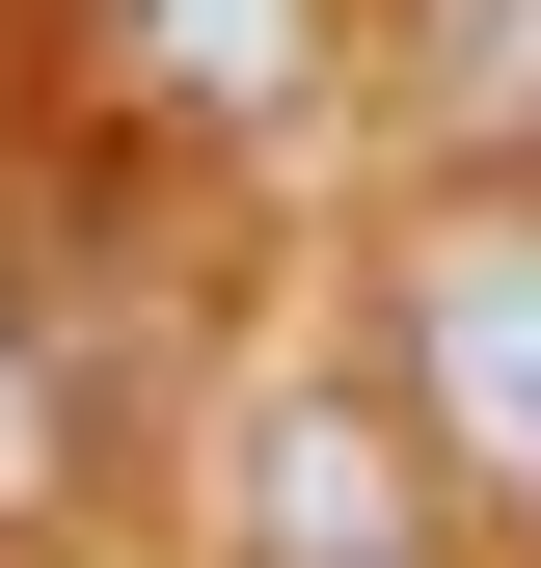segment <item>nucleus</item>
Returning a JSON list of instances; mask_svg holds the SVG:
<instances>
[{
	"label": "nucleus",
	"mask_w": 541,
	"mask_h": 568,
	"mask_svg": "<svg viewBox=\"0 0 541 568\" xmlns=\"http://www.w3.org/2000/svg\"><path fill=\"white\" fill-rule=\"evenodd\" d=\"M353 352H379V406H406V434L460 460V515L541 541V163H433V190H406Z\"/></svg>",
	"instance_id": "1"
},
{
	"label": "nucleus",
	"mask_w": 541,
	"mask_h": 568,
	"mask_svg": "<svg viewBox=\"0 0 541 568\" xmlns=\"http://www.w3.org/2000/svg\"><path fill=\"white\" fill-rule=\"evenodd\" d=\"M488 515H460V460L379 406V352L353 379H244V434H217V568H460Z\"/></svg>",
	"instance_id": "2"
},
{
	"label": "nucleus",
	"mask_w": 541,
	"mask_h": 568,
	"mask_svg": "<svg viewBox=\"0 0 541 568\" xmlns=\"http://www.w3.org/2000/svg\"><path fill=\"white\" fill-rule=\"evenodd\" d=\"M82 28V82H109V135H163V163H270L325 82H353V0H54Z\"/></svg>",
	"instance_id": "3"
},
{
	"label": "nucleus",
	"mask_w": 541,
	"mask_h": 568,
	"mask_svg": "<svg viewBox=\"0 0 541 568\" xmlns=\"http://www.w3.org/2000/svg\"><path fill=\"white\" fill-rule=\"evenodd\" d=\"M379 82L433 163H541V0H379Z\"/></svg>",
	"instance_id": "4"
},
{
	"label": "nucleus",
	"mask_w": 541,
	"mask_h": 568,
	"mask_svg": "<svg viewBox=\"0 0 541 568\" xmlns=\"http://www.w3.org/2000/svg\"><path fill=\"white\" fill-rule=\"evenodd\" d=\"M28 379H54V352H28V298H0V487H28Z\"/></svg>",
	"instance_id": "5"
}]
</instances>
